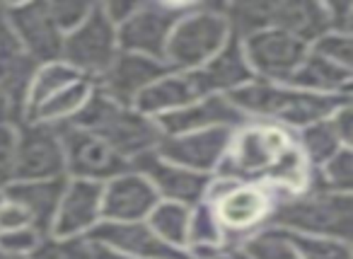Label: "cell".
I'll return each instance as SVG.
<instances>
[{"label":"cell","mask_w":353,"mask_h":259,"mask_svg":"<svg viewBox=\"0 0 353 259\" xmlns=\"http://www.w3.org/2000/svg\"><path fill=\"white\" fill-rule=\"evenodd\" d=\"M250 122L276 124L283 128H305L329 119L339 107L351 104V95H314L288 85L252 80L245 88L225 95Z\"/></svg>","instance_id":"1"},{"label":"cell","mask_w":353,"mask_h":259,"mask_svg":"<svg viewBox=\"0 0 353 259\" xmlns=\"http://www.w3.org/2000/svg\"><path fill=\"white\" fill-rule=\"evenodd\" d=\"M65 124L102 138L112 151H117L128 162L143 153L155 151L162 138L155 119L136 112L133 107L114 102L97 88L92 90L83 109Z\"/></svg>","instance_id":"2"},{"label":"cell","mask_w":353,"mask_h":259,"mask_svg":"<svg viewBox=\"0 0 353 259\" xmlns=\"http://www.w3.org/2000/svg\"><path fill=\"white\" fill-rule=\"evenodd\" d=\"M266 228L351 242L353 199L351 194H324V191H303V194L285 196L274 206L261 230Z\"/></svg>","instance_id":"3"},{"label":"cell","mask_w":353,"mask_h":259,"mask_svg":"<svg viewBox=\"0 0 353 259\" xmlns=\"http://www.w3.org/2000/svg\"><path fill=\"white\" fill-rule=\"evenodd\" d=\"M281 199H285V194L266 184H235L218 177H213L206 191V201L221 225L225 247H240L245 240L259 233Z\"/></svg>","instance_id":"4"},{"label":"cell","mask_w":353,"mask_h":259,"mask_svg":"<svg viewBox=\"0 0 353 259\" xmlns=\"http://www.w3.org/2000/svg\"><path fill=\"white\" fill-rule=\"evenodd\" d=\"M295 143L293 133L276 124H247L232 133V141L213 177L235 184H264L274 162Z\"/></svg>","instance_id":"5"},{"label":"cell","mask_w":353,"mask_h":259,"mask_svg":"<svg viewBox=\"0 0 353 259\" xmlns=\"http://www.w3.org/2000/svg\"><path fill=\"white\" fill-rule=\"evenodd\" d=\"M230 37L221 6L194 3V8L176 22L165 49V66L172 73H189L201 68L225 46Z\"/></svg>","instance_id":"6"},{"label":"cell","mask_w":353,"mask_h":259,"mask_svg":"<svg viewBox=\"0 0 353 259\" xmlns=\"http://www.w3.org/2000/svg\"><path fill=\"white\" fill-rule=\"evenodd\" d=\"M117 54V27L107 20L99 3H94L83 25L63 35L61 61L90 83H97L102 78V73L112 66Z\"/></svg>","instance_id":"7"},{"label":"cell","mask_w":353,"mask_h":259,"mask_svg":"<svg viewBox=\"0 0 353 259\" xmlns=\"http://www.w3.org/2000/svg\"><path fill=\"white\" fill-rule=\"evenodd\" d=\"M194 3H138L136 12L117 27L119 51L148 56L165 64V49L172 30Z\"/></svg>","instance_id":"8"},{"label":"cell","mask_w":353,"mask_h":259,"mask_svg":"<svg viewBox=\"0 0 353 259\" xmlns=\"http://www.w3.org/2000/svg\"><path fill=\"white\" fill-rule=\"evenodd\" d=\"M59 133L63 143L68 180H88L104 184L123 172H131V162L123 160L117 151H112L102 138L68 126V124H59Z\"/></svg>","instance_id":"9"},{"label":"cell","mask_w":353,"mask_h":259,"mask_svg":"<svg viewBox=\"0 0 353 259\" xmlns=\"http://www.w3.org/2000/svg\"><path fill=\"white\" fill-rule=\"evenodd\" d=\"M56 177H68L59 126L22 122L17 126L15 180L12 182H39L56 180Z\"/></svg>","instance_id":"10"},{"label":"cell","mask_w":353,"mask_h":259,"mask_svg":"<svg viewBox=\"0 0 353 259\" xmlns=\"http://www.w3.org/2000/svg\"><path fill=\"white\" fill-rule=\"evenodd\" d=\"M242 51L256 80L285 85L310 54V46L281 30H261L242 39Z\"/></svg>","instance_id":"11"},{"label":"cell","mask_w":353,"mask_h":259,"mask_svg":"<svg viewBox=\"0 0 353 259\" xmlns=\"http://www.w3.org/2000/svg\"><path fill=\"white\" fill-rule=\"evenodd\" d=\"M6 20L20 49L37 66L61 61L63 32L51 20L46 3H15L6 6Z\"/></svg>","instance_id":"12"},{"label":"cell","mask_w":353,"mask_h":259,"mask_svg":"<svg viewBox=\"0 0 353 259\" xmlns=\"http://www.w3.org/2000/svg\"><path fill=\"white\" fill-rule=\"evenodd\" d=\"M131 172L145 177L157 191L160 201H172L182 204L187 209H194L206 199V191L213 182V175H201V172L184 170L172 162L162 160L155 151L143 153L136 160H131Z\"/></svg>","instance_id":"13"},{"label":"cell","mask_w":353,"mask_h":259,"mask_svg":"<svg viewBox=\"0 0 353 259\" xmlns=\"http://www.w3.org/2000/svg\"><path fill=\"white\" fill-rule=\"evenodd\" d=\"M232 133H235L232 128H208V131L182 133V136H162L155 153L176 167L213 175L230 146Z\"/></svg>","instance_id":"14"},{"label":"cell","mask_w":353,"mask_h":259,"mask_svg":"<svg viewBox=\"0 0 353 259\" xmlns=\"http://www.w3.org/2000/svg\"><path fill=\"white\" fill-rule=\"evenodd\" d=\"M162 136H182V133L208 131V128H237L252 124L225 95H208L176 112L162 114L155 119Z\"/></svg>","instance_id":"15"},{"label":"cell","mask_w":353,"mask_h":259,"mask_svg":"<svg viewBox=\"0 0 353 259\" xmlns=\"http://www.w3.org/2000/svg\"><path fill=\"white\" fill-rule=\"evenodd\" d=\"M85 238L92 244H102L114 252L128 254L136 259H192L187 249H176L162 242L145 220L138 223H109L99 220Z\"/></svg>","instance_id":"16"},{"label":"cell","mask_w":353,"mask_h":259,"mask_svg":"<svg viewBox=\"0 0 353 259\" xmlns=\"http://www.w3.org/2000/svg\"><path fill=\"white\" fill-rule=\"evenodd\" d=\"M167 73H172V70L162 61L119 51L117 59L112 61V66L94 83V88L102 95H107L109 99H114V102L133 107L138 95L145 88H150L155 80L165 78Z\"/></svg>","instance_id":"17"},{"label":"cell","mask_w":353,"mask_h":259,"mask_svg":"<svg viewBox=\"0 0 353 259\" xmlns=\"http://www.w3.org/2000/svg\"><path fill=\"white\" fill-rule=\"evenodd\" d=\"M160 204V196L145 177L123 172L102 184V211L99 220L109 223H138L150 215Z\"/></svg>","instance_id":"18"},{"label":"cell","mask_w":353,"mask_h":259,"mask_svg":"<svg viewBox=\"0 0 353 259\" xmlns=\"http://www.w3.org/2000/svg\"><path fill=\"white\" fill-rule=\"evenodd\" d=\"M189 75H192L201 97H208V95H230L235 90L245 88L252 80H256L245 59V51H242V39H237L235 35L228 37L225 46L211 61H206L201 68L189 70Z\"/></svg>","instance_id":"19"},{"label":"cell","mask_w":353,"mask_h":259,"mask_svg":"<svg viewBox=\"0 0 353 259\" xmlns=\"http://www.w3.org/2000/svg\"><path fill=\"white\" fill-rule=\"evenodd\" d=\"M99 211H102V184L88 180H68L51 235L54 238L88 235L99 223Z\"/></svg>","instance_id":"20"},{"label":"cell","mask_w":353,"mask_h":259,"mask_svg":"<svg viewBox=\"0 0 353 259\" xmlns=\"http://www.w3.org/2000/svg\"><path fill=\"white\" fill-rule=\"evenodd\" d=\"M68 184V177H56V180H39V182H10L6 189L0 191L3 199H10L20 204L30 213L32 228L49 238L54 228L56 211H59L61 196Z\"/></svg>","instance_id":"21"},{"label":"cell","mask_w":353,"mask_h":259,"mask_svg":"<svg viewBox=\"0 0 353 259\" xmlns=\"http://www.w3.org/2000/svg\"><path fill=\"white\" fill-rule=\"evenodd\" d=\"M269 30H281L310 46L324 32H329L324 3H314V0H271Z\"/></svg>","instance_id":"22"},{"label":"cell","mask_w":353,"mask_h":259,"mask_svg":"<svg viewBox=\"0 0 353 259\" xmlns=\"http://www.w3.org/2000/svg\"><path fill=\"white\" fill-rule=\"evenodd\" d=\"M201 99L196 85L189 73H167L165 78L155 80L150 88H145L133 102V109L150 119H157L162 114L176 112L187 104Z\"/></svg>","instance_id":"23"},{"label":"cell","mask_w":353,"mask_h":259,"mask_svg":"<svg viewBox=\"0 0 353 259\" xmlns=\"http://www.w3.org/2000/svg\"><path fill=\"white\" fill-rule=\"evenodd\" d=\"M285 85L314 95H351L353 70L341 68V66L310 51L303 64H300V68L290 75V80Z\"/></svg>","instance_id":"24"},{"label":"cell","mask_w":353,"mask_h":259,"mask_svg":"<svg viewBox=\"0 0 353 259\" xmlns=\"http://www.w3.org/2000/svg\"><path fill=\"white\" fill-rule=\"evenodd\" d=\"M37 68L39 66L20 49L12 32L0 37V88L10 95L12 102L20 104L22 112H25L27 93H30V83L34 78Z\"/></svg>","instance_id":"25"},{"label":"cell","mask_w":353,"mask_h":259,"mask_svg":"<svg viewBox=\"0 0 353 259\" xmlns=\"http://www.w3.org/2000/svg\"><path fill=\"white\" fill-rule=\"evenodd\" d=\"M92 90H94V83H90V80H85V78L75 80V83L65 85L61 93H56L54 97L46 99L44 104H39L25 122L51 124V126H59V124L70 122V119L83 109V104L88 102Z\"/></svg>","instance_id":"26"},{"label":"cell","mask_w":353,"mask_h":259,"mask_svg":"<svg viewBox=\"0 0 353 259\" xmlns=\"http://www.w3.org/2000/svg\"><path fill=\"white\" fill-rule=\"evenodd\" d=\"M293 138L310 170L324 165V162L336 155L341 148H348V146H343V141L339 138L336 128H334V124H332V117L310 124V126H305V128H298V131L293 133Z\"/></svg>","instance_id":"27"},{"label":"cell","mask_w":353,"mask_h":259,"mask_svg":"<svg viewBox=\"0 0 353 259\" xmlns=\"http://www.w3.org/2000/svg\"><path fill=\"white\" fill-rule=\"evenodd\" d=\"M353 189V151L341 148L324 165L310 170L307 189L305 191H324V194H351Z\"/></svg>","instance_id":"28"},{"label":"cell","mask_w":353,"mask_h":259,"mask_svg":"<svg viewBox=\"0 0 353 259\" xmlns=\"http://www.w3.org/2000/svg\"><path fill=\"white\" fill-rule=\"evenodd\" d=\"M189 213L192 209L182 204H172V201H160L145 223L150 230L162 240V242L172 244L176 249H187V230H189Z\"/></svg>","instance_id":"29"},{"label":"cell","mask_w":353,"mask_h":259,"mask_svg":"<svg viewBox=\"0 0 353 259\" xmlns=\"http://www.w3.org/2000/svg\"><path fill=\"white\" fill-rule=\"evenodd\" d=\"M80 80V75L73 68L63 64V61H54V64H44L37 68L34 78L30 83V93H27V104H25V119L34 112L39 104H44L49 97H54L56 93L65 88V85Z\"/></svg>","instance_id":"30"},{"label":"cell","mask_w":353,"mask_h":259,"mask_svg":"<svg viewBox=\"0 0 353 259\" xmlns=\"http://www.w3.org/2000/svg\"><path fill=\"white\" fill-rule=\"evenodd\" d=\"M298 252L300 259H351V242L334 238H319V235H298L279 230Z\"/></svg>","instance_id":"31"},{"label":"cell","mask_w":353,"mask_h":259,"mask_svg":"<svg viewBox=\"0 0 353 259\" xmlns=\"http://www.w3.org/2000/svg\"><path fill=\"white\" fill-rule=\"evenodd\" d=\"M223 244V233L218 225L213 209L206 199L196 204L189 213V230H187V249L189 247H216Z\"/></svg>","instance_id":"32"},{"label":"cell","mask_w":353,"mask_h":259,"mask_svg":"<svg viewBox=\"0 0 353 259\" xmlns=\"http://www.w3.org/2000/svg\"><path fill=\"white\" fill-rule=\"evenodd\" d=\"M245 259H300L293 244L279 233V230H259L250 240L240 244Z\"/></svg>","instance_id":"33"},{"label":"cell","mask_w":353,"mask_h":259,"mask_svg":"<svg viewBox=\"0 0 353 259\" xmlns=\"http://www.w3.org/2000/svg\"><path fill=\"white\" fill-rule=\"evenodd\" d=\"M27 259H92V242L85 235L73 238H41Z\"/></svg>","instance_id":"34"},{"label":"cell","mask_w":353,"mask_h":259,"mask_svg":"<svg viewBox=\"0 0 353 259\" xmlns=\"http://www.w3.org/2000/svg\"><path fill=\"white\" fill-rule=\"evenodd\" d=\"M310 51L332 64L341 66L346 70H353V35H341V32H324L319 39L310 44Z\"/></svg>","instance_id":"35"},{"label":"cell","mask_w":353,"mask_h":259,"mask_svg":"<svg viewBox=\"0 0 353 259\" xmlns=\"http://www.w3.org/2000/svg\"><path fill=\"white\" fill-rule=\"evenodd\" d=\"M51 12V20L56 22L63 35L73 32L78 25H83L85 17L90 15L94 3H83V0H54V3H46Z\"/></svg>","instance_id":"36"},{"label":"cell","mask_w":353,"mask_h":259,"mask_svg":"<svg viewBox=\"0 0 353 259\" xmlns=\"http://www.w3.org/2000/svg\"><path fill=\"white\" fill-rule=\"evenodd\" d=\"M15 148L17 128L0 126V191L15 180Z\"/></svg>","instance_id":"37"},{"label":"cell","mask_w":353,"mask_h":259,"mask_svg":"<svg viewBox=\"0 0 353 259\" xmlns=\"http://www.w3.org/2000/svg\"><path fill=\"white\" fill-rule=\"evenodd\" d=\"M41 235L34 228L10 230V233H0V252L15 254V257H30L34 247L39 244Z\"/></svg>","instance_id":"38"},{"label":"cell","mask_w":353,"mask_h":259,"mask_svg":"<svg viewBox=\"0 0 353 259\" xmlns=\"http://www.w3.org/2000/svg\"><path fill=\"white\" fill-rule=\"evenodd\" d=\"M329 20V32H341V35H353V3L351 0H334L324 3Z\"/></svg>","instance_id":"39"},{"label":"cell","mask_w":353,"mask_h":259,"mask_svg":"<svg viewBox=\"0 0 353 259\" xmlns=\"http://www.w3.org/2000/svg\"><path fill=\"white\" fill-rule=\"evenodd\" d=\"M32 228V218L20 204L0 196V233H10V230Z\"/></svg>","instance_id":"40"},{"label":"cell","mask_w":353,"mask_h":259,"mask_svg":"<svg viewBox=\"0 0 353 259\" xmlns=\"http://www.w3.org/2000/svg\"><path fill=\"white\" fill-rule=\"evenodd\" d=\"M332 124H334V128H336L339 138L343 141V146L351 148L353 146V109H351V104L339 107L336 112L332 114Z\"/></svg>","instance_id":"41"},{"label":"cell","mask_w":353,"mask_h":259,"mask_svg":"<svg viewBox=\"0 0 353 259\" xmlns=\"http://www.w3.org/2000/svg\"><path fill=\"white\" fill-rule=\"evenodd\" d=\"M99 6H102L107 20L112 22L114 27H119L136 12L138 3H131V0H112V3H99Z\"/></svg>","instance_id":"42"},{"label":"cell","mask_w":353,"mask_h":259,"mask_svg":"<svg viewBox=\"0 0 353 259\" xmlns=\"http://www.w3.org/2000/svg\"><path fill=\"white\" fill-rule=\"evenodd\" d=\"M25 122V112L20 104H15L10 99V95L0 88V126H20Z\"/></svg>","instance_id":"43"},{"label":"cell","mask_w":353,"mask_h":259,"mask_svg":"<svg viewBox=\"0 0 353 259\" xmlns=\"http://www.w3.org/2000/svg\"><path fill=\"white\" fill-rule=\"evenodd\" d=\"M92 259H136V257H128V254L114 252V249L102 247V244H92Z\"/></svg>","instance_id":"44"},{"label":"cell","mask_w":353,"mask_h":259,"mask_svg":"<svg viewBox=\"0 0 353 259\" xmlns=\"http://www.w3.org/2000/svg\"><path fill=\"white\" fill-rule=\"evenodd\" d=\"M10 32L8 27V20H6V3H0V37H6Z\"/></svg>","instance_id":"45"}]
</instances>
